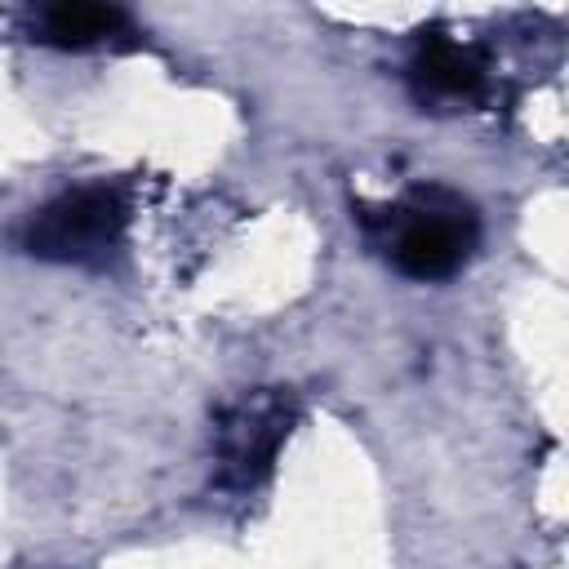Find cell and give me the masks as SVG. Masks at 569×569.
<instances>
[{
  "label": "cell",
  "mask_w": 569,
  "mask_h": 569,
  "mask_svg": "<svg viewBox=\"0 0 569 569\" xmlns=\"http://www.w3.org/2000/svg\"><path fill=\"white\" fill-rule=\"evenodd\" d=\"M373 240L387 262L418 284L453 280L480 249V213L467 196L449 187H413L378 218H369Z\"/></svg>",
  "instance_id": "cell-1"
},
{
  "label": "cell",
  "mask_w": 569,
  "mask_h": 569,
  "mask_svg": "<svg viewBox=\"0 0 569 569\" xmlns=\"http://www.w3.org/2000/svg\"><path fill=\"white\" fill-rule=\"evenodd\" d=\"M124 227H129L124 196L107 182H84L44 200L18 227V249L62 267H107L124 244Z\"/></svg>",
  "instance_id": "cell-2"
},
{
  "label": "cell",
  "mask_w": 569,
  "mask_h": 569,
  "mask_svg": "<svg viewBox=\"0 0 569 569\" xmlns=\"http://www.w3.org/2000/svg\"><path fill=\"white\" fill-rule=\"evenodd\" d=\"M298 422V400L284 387L244 391L213 418V480L227 493H253L271 480L280 445Z\"/></svg>",
  "instance_id": "cell-3"
},
{
  "label": "cell",
  "mask_w": 569,
  "mask_h": 569,
  "mask_svg": "<svg viewBox=\"0 0 569 569\" xmlns=\"http://www.w3.org/2000/svg\"><path fill=\"white\" fill-rule=\"evenodd\" d=\"M405 80L422 111H458V107H471L485 98L489 58L480 44L458 40L445 22H431L413 36Z\"/></svg>",
  "instance_id": "cell-4"
},
{
  "label": "cell",
  "mask_w": 569,
  "mask_h": 569,
  "mask_svg": "<svg viewBox=\"0 0 569 569\" xmlns=\"http://www.w3.org/2000/svg\"><path fill=\"white\" fill-rule=\"evenodd\" d=\"M31 31L40 44H53V49H93V44H116L120 36H133V22L116 4L62 0V4H40L31 18Z\"/></svg>",
  "instance_id": "cell-5"
}]
</instances>
